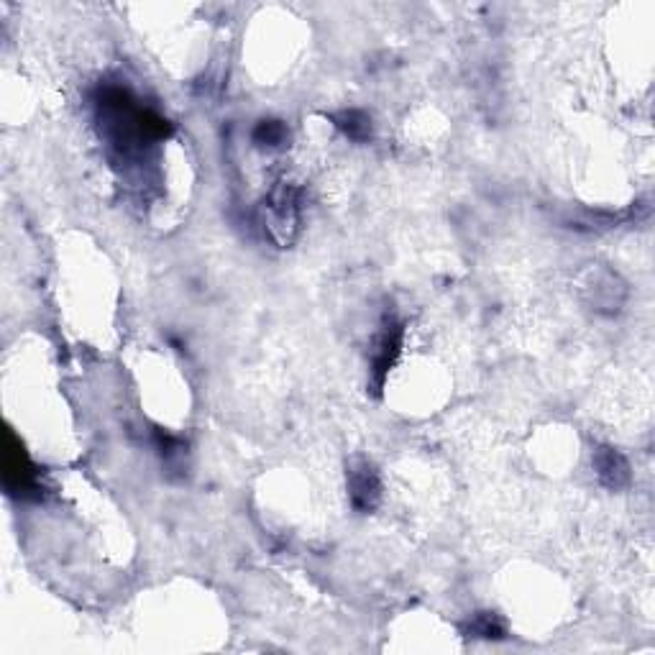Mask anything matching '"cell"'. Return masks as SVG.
Here are the masks:
<instances>
[{"label": "cell", "instance_id": "6da1fadb", "mask_svg": "<svg viewBox=\"0 0 655 655\" xmlns=\"http://www.w3.org/2000/svg\"><path fill=\"white\" fill-rule=\"evenodd\" d=\"M3 479H6V489L18 497H36L39 492V476L31 466L29 456L21 446H16L13 433H6V458H3Z\"/></svg>", "mask_w": 655, "mask_h": 655}, {"label": "cell", "instance_id": "7a4b0ae2", "mask_svg": "<svg viewBox=\"0 0 655 655\" xmlns=\"http://www.w3.org/2000/svg\"><path fill=\"white\" fill-rule=\"evenodd\" d=\"M348 492H351V502L359 512H371L379 505V499H382L379 471L366 458L354 461L348 469Z\"/></svg>", "mask_w": 655, "mask_h": 655}, {"label": "cell", "instance_id": "3957f363", "mask_svg": "<svg viewBox=\"0 0 655 655\" xmlns=\"http://www.w3.org/2000/svg\"><path fill=\"white\" fill-rule=\"evenodd\" d=\"M402 323H397L395 318H387L382 325V333L377 336V346H374V354H371V366H374V379L382 387L384 377H387L389 366L397 361V354H400L402 346Z\"/></svg>", "mask_w": 655, "mask_h": 655}, {"label": "cell", "instance_id": "277c9868", "mask_svg": "<svg viewBox=\"0 0 655 655\" xmlns=\"http://www.w3.org/2000/svg\"><path fill=\"white\" fill-rule=\"evenodd\" d=\"M269 231L274 233V238H277L279 244H287L290 241V233L292 228L297 226V200H295V192L290 190V187H282V190L272 192V198H269Z\"/></svg>", "mask_w": 655, "mask_h": 655}, {"label": "cell", "instance_id": "5b68a950", "mask_svg": "<svg viewBox=\"0 0 655 655\" xmlns=\"http://www.w3.org/2000/svg\"><path fill=\"white\" fill-rule=\"evenodd\" d=\"M594 471H597L599 482L607 489H612V492L630 484V466H627L625 456L615 451V448L599 446L594 451Z\"/></svg>", "mask_w": 655, "mask_h": 655}, {"label": "cell", "instance_id": "8992f818", "mask_svg": "<svg viewBox=\"0 0 655 655\" xmlns=\"http://www.w3.org/2000/svg\"><path fill=\"white\" fill-rule=\"evenodd\" d=\"M336 126L354 141H366L371 136V121L361 111H343L336 118Z\"/></svg>", "mask_w": 655, "mask_h": 655}, {"label": "cell", "instance_id": "52a82bcc", "mask_svg": "<svg viewBox=\"0 0 655 655\" xmlns=\"http://www.w3.org/2000/svg\"><path fill=\"white\" fill-rule=\"evenodd\" d=\"M469 632L474 638H487V640H499L505 638V622L499 620L494 612H479L474 620L469 622Z\"/></svg>", "mask_w": 655, "mask_h": 655}, {"label": "cell", "instance_id": "ba28073f", "mask_svg": "<svg viewBox=\"0 0 655 655\" xmlns=\"http://www.w3.org/2000/svg\"><path fill=\"white\" fill-rule=\"evenodd\" d=\"M254 141L261 149H277L287 141V128L282 121H259L254 128Z\"/></svg>", "mask_w": 655, "mask_h": 655}]
</instances>
